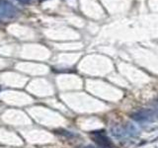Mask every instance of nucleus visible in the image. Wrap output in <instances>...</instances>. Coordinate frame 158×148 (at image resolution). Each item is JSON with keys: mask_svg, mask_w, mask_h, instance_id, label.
Returning a JSON list of instances; mask_svg holds the SVG:
<instances>
[{"mask_svg": "<svg viewBox=\"0 0 158 148\" xmlns=\"http://www.w3.org/2000/svg\"><path fill=\"white\" fill-rule=\"evenodd\" d=\"M17 1H19V2H21V3H29L30 1H31V0H17Z\"/></svg>", "mask_w": 158, "mask_h": 148, "instance_id": "4", "label": "nucleus"}, {"mask_svg": "<svg viewBox=\"0 0 158 148\" xmlns=\"http://www.w3.org/2000/svg\"><path fill=\"white\" fill-rule=\"evenodd\" d=\"M18 14V9L8 0H0V18H14Z\"/></svg>", "mask_w": 158, "mask_h": 148, "instance_id": "1", "label": "nucleus"}, {"mask_svg": "<svg viewBox=\"0 0 158 148\" xmlns=\"http://www.w3.org/2000/svg\"><path fill=\"white\" fill-rule=\"evenodd\" d=\"M83 148H96L95 146H92V145H87L85 147H83Z\"/></svg>", "mask_w": 158, "mask_h": 148, "instance_id": "5", "label": "nucleus"}, {"mask_svg": "<svg viewBox=\"0 0 158 148\" xmlns=\"http://www.w3.org/2000/svg\"><path fill=\"white\" fill-rule=\"evenodd\" d=\"M154 116L152 115L151 112L148 111H140L138 113H135V115H132V118L135 121L138 122H146V121H152L154 120Z\"/></svg>", "mask_w": 158, "mask_h": 148, "instance_id": "3", "label": "nucleus"}, {"mask_svg": "<svg viewBox=\"0 0 158 148\" xmlns=\"http://www.w3.org/2000/svg\"><path fill=\"white\" fill-rule=\"evenodd\" d=\"M101 132L99 133L98 131H93L92 133L93 134H95V136L93 137V140L102 148H112L113 142L110 140V138H109L108 136H106L104 133H101Z\"/></svg>", "mask_w": 158, "mask_h": 148, "instance_id": "2", "label": "nucleus"}]
</instances>
